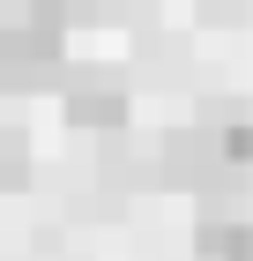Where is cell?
Instances as JSON below:
<instances>
[{
	"label": "cell",
	"mask_w": 253,
	"mask_h": 261,
	"mask_svg": "<svg viewBox=\"0 0 253 261\" xmlns=\"http://www.w3.org/2000/svg\"><path fill=\"white\" fill-rule=\"evenodd\" d=\"M22 8H30V0H0V15H22Z\"/></svg>",
	"instance_id": "8992f818"
},
{
	"label": "cell",
	"mask_w": 253,
	"mask_h": 261,
	"mask_svg": "<svg viewBox=\"0 0 253 261\" xmlns=\"http://www.w3.org/2000/svg\"><path fill=\"white\" fill-rule=\"evenodd\" d=\"M22 179H30V142L15 127H0V194H15Z\"/></svg>",
	"instance_id": "277c9868"
},
{
	"label": "cell",
	"mask_w": 253,
	"mask_h": 261,
	"mask_svg": "<svg viewBox=\"0 0 253 261\" xmlns=\"http://www.w3.org/2000/svg\"><path fill=\"white\" fill-rule=\"evenodd\" d=\"M216 157H223V172H246V164H253V127H223V135H216Z\"/></svg>",
	"instance_id": "5b68a950"
},
{
	"label": "cell",
	"mask_w": 253,
	"mask_h": 261,
	"mask_svg": "<svg viewBox=\"0 0 253 261\" xmlns=\"http://www.w3.org/2000/svg\"><path fill=\"white\" fill-rule=\"evenodd\" d=\"M67 120L75 127H119L127 120V90L119 82H75L67 90Z\"/></svg>",
	"instance_id": "7a4b0ae2"
},
{
	"label": "cell",
	"mask_w": 253,
	"mask_h": 261,
	"mask_svg": "<svg viewBox=\"0 0 253 261\" xmlns=\"http://www.w3.org/2000/svg\"><path fill=\"white\" fill-rule=\"evenodd\" d=\"M164 157H172V179H216V172H223V157H216L209 135H172Z\"/></svg>",
	"instance_id": "3957f363"
},
{
	"label": "cell",
	"mask_w": 253,
	"mask_h": 261,
	"mask_svg": "<svg viewBox=\"0 0 253 261\" xmlns=\"http://www.w3.org/2000/svg\"><path fill=\"white\" fill-rule=\"evenodd\" d=\"M67 8L60 0H38L30 22H8L0 38V82L8 90H60L67 82Z\"/></svg>",
	"instance_id": "6da1fadb"
}]
</instances>
